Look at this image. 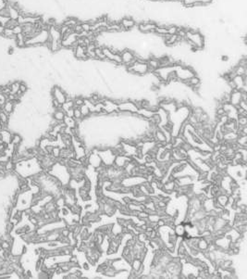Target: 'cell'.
<instances>
[{
  "mask_svg": "<svg viewBox=\"0 0 247 279\" xmlns=\"http://www.w3.org/2000/svg\"><path fill=\"white\" fill-rule=\"evenodd\" d=\"M3 108H4L5 112H6L7 115H10V114L13 111V109L15 108V105H14V103L12 102V101L7 100L6 102H5V104H4Z\"/></svg>",
  "mask_w": 247,
  "mask_h": 279,
  "instance_id": "cell-12",
  "label": "cell"
},
{
  "mask_svg": "<svg viewBox=\"0 0 247 279\" xmlns=\"http://www.w3.org/2000/svg\"><path fill=\"white\" fill-rule=\"evenodd\" d=\"M179 27L175 24L168 25V35H177Z\"/></svg>",
  "mask_w": 247,
  "mask_h": 279,
  "instance_id": "cell-18",
  "label": "cell"
},
{
  "mask_svg": "<svg viewBox=\"0 0 247 279\" xmlns=\"http://www.w3.org/2000/svg\"><path fill=\"white\" fill-rule=\"evenodd\" d=\"M195 4L194 7H199V6H207V5H209L213 2V0H195Z\"/></svg>",
  "mask_w": 247,
  "mask_h": 279,
  "instance_id": "cell-21",
  "label": "cell"
},
{
  "mask_svg": "<svg viewBox=\"0 0 247 279\" xmlns=\"http://www.w3.org/2000/svg\"><path fill=\"white\" fill-rule=\"evenodd\" d=\"M178 39H179V37L177 35H166L163 38V42H164L165 46H170L176 45L177 42H178Z\"/></svg>",
  "mask_w": 247,
  "mask_h": 279,
  "instance_id": "cell-7",
  "label": "cell"
},
{
  "mask_svg": "<svg viewBox=\"0 0 247 279\" xmlns=\"http://www.w3.org/2000/svg\"><path fill=\"white\" fill-rule=\"evenodd\" d=\"M121 57L122 65L125 66L126 68H127V67H129L130 65H132L136 61L134 51H132V50H131L129 48L123 49L122 51L121 52Z\"/></svg>",
  "mask_w": 247,
  "mask_h": 279,
  "instance_id": "cell-3",
  "label": "cell"
},
{
  "mask_svg": "<svg viewBox=\"0 0 247 279\" xmlns=\"http://www.w3.org/2000/svg\"><path fill=\"white\" fill-rule=\"evenodd\" d=\"M19 90H20L21 92H22L23 94H25V93H26L27 90H28V87H27V86H26V83H20V88H19Z\"/></svg>",
  "mask_w": 247,
  "mask_h": 279,
  "instance_id": "cell-28",
  "label": "cell"
},
{
  "mask_svg": "<svg viewBox=\"0 0 247 279\" xmlns=\"http://www.w3.org/2000/svg\"><path fill=\"white\" fill-rule=\"evenodd\" d=\"M14 52H15V49H14L13 47H10V48L7 49V54H8V55H12Z\"/></svg>",
  "mask_w": 247,
  "mask_h": 279,
  "instance_id": "cell-29",
  "label": "cell"
},
{
  "mask_svg": "<svg viewBox=\"0 0 247 279\" xmlns=\"http://www.w3.org/2000/svg\"><path fill=\"white\" fill-rule=\"evenodd\" d=\"M65 116H66L65 111H63L62 107H61L57 109H55V111L53 113V119H55L58 123H63V121L65 119Z\"/></svg>",
  "mask_w": 247,
  "mask_h": 279,
  "instance_id": "cell-8",
  "label": "cell"
},
{
  "mask_svg": "<svg viewBox=\"0 0 247 279\" xmlns=\"http://www.w3.org/2000/svg\"><path fill=\"white\" fill-rule=\"evenodd\" d=\"M73 56L76 60L79 61H83V60H87V56H86V46H82V45H78L73 50Z\"/></svg>",
  "mask_w": 247,
  "mask_h": 279,
  "instance_id": "cell-6",
  "label": "cell"
},
{
  "mask_svg": "<svg viewBox=\"0 0 247 279\" xmlns=\"http://www.w3.org/2000/svg\"><path fill=\"white\" fill-rule=\"evenodd\" d=\"M157 23L155 21H142L138 24V31L140 32H143V33H153L155 32V29L157 27Z\"/></svg>",
  "mask_w": 247,
  "mask_h": 279,
  "instance_id": "cell-4",
  "label": "cell"
},
{
  "mask_svg": "<svg viewBox=\"0 0 247 279\" xmlns=\"http://www.w3.org/2000/svg\"><path fill=\"white\" fill-rule=\"evenodd\" d=\"M155 33L159 36H165L168 35V25H157Z\"/></svg>",
  "mask_w": 247,
  "mask_h": 279,
  "instance_id": "cell-10",
  "label": "cell"
},
{
  "mask_svg": "<svg viewBox=\"0 0 247 279\" xmlns=\"http://www.w3.org/2000/svg\"><path fill=\"white\" fill-rule=\"evenodd\" d=\"M175 73H176L178 81L182 82L183 83H185L186 81L189 80L193 76L196 75V72H195V71L192 67L184 66V65H178V64H175Z\"/></svg>",
  "mask_w": 247,
  "mask_h": 279,
  "instance_id": "cell-2",
  "label": "cell"
},
{
  "mask_svg": "<svg viewBox=\"0 0 247 279\" xmlns=\"http://www.w3.org/2000/svg\"><path fill=\"white\" fill-rule=\"evenodd\" d=\"M182 3L186 7H193L196 4L195 0H182Z\"/></svg>",
  "mask_w": 247,
  "mask_h": 279,
  "instance_id": "cell-20",
  "label": "cell"
},
{
  "mask_svg": "<svg viewBox=\"0 0 247 279\" xmlns=\"http://www.w3.org/2000/svg\"><path fill=\"white\" fill-rule=\"evenodd\" d=\"M228 198H229V196H227L226 194H220V195H218V197H217V201H218V203L222 207V208H224V207H226L229 203H228Z\"/></svg>",
  "mask_w": 247,
  "mask_h": 279,
  "instance_id": "cell-11",
  "label": "cell"
},
{
  "mask_svg": "<svg viewBox=\"0 0 247 279\" xmlns=\"http://www.w3.org/2000/svg\"><path fill=\"white\" fill-rule=\"evenodd\" d=\"M238 119V125H241V126H246L247 124V118L246 117H243V116H239L237 118Z\"/></svg>",
  "mask_w": 247,
  "mask_h": 279,
  "instance_id": "cell-24",
  "label": "cell"
},
{
  "mask_svg": "<svg viewBox=\"0 0 247 279\" xmlns=\"http://www.w3.org/2000/svg\"><path fill=\"white\" fill-rule=\"evenodd\" d=\"M89 158V163L93 165L95 168L100 166L102 164V160L99 156V154H91V156H88Z\"/></svg>",
  "mask_w": 247,
  "mask_h": 279,
  "instance_id": "cell-9",
  "label": "cell"
},
{
  "mask_svg": "<svg viewBox=\"0 0 247 279\" xmlns=\"http://www.w3.org/2000/svg\"><path fill=\"white\" fill-rule=\"evenodd\" d=\"M233 72H235L236 75H239V76H243V75H246L247 74V69L246 67L244 66H241V65H237L236 67L232 69Z\"/></svg>",
  "mask_w": 247,
  "mask_h": 279,
  "instance_id": "cell-13",
  "label": "cell"
},
{
  "mask_svg": "<svg viewBox=\"0 0 247 279\" xmlns=\"http://www.w3.org/2000/svg\"><path fill=\"white\" fill-rule=\"evenodd\" d=\"M83 268H84L85 270H88V269H89V265H88V264H83Z\"/></svg>",
  "mask_w": 247,
  "mask_h": 279,
  "instance_id": "cell-30",
  "label": "cell"
},
{
  "mask_svg": "<svg viewBox=\"0 0 247 279\" xmlns=\"http://www.w3.org/2000/svg\"><path fill=\"white\" fill-rule=\"evenodd\" d=\"M7 117H8V115L4 111H1L0 112V121H1L3 123H7Z\"/></svg>",
  "mask_w": 247,
  "mask_h": 279,
  "instance_id": "cell-25",
  "label": "cell"
},
{
  "mask_svg": "<svg viewBox=\"0 0 247 279\" xmlns=\"http://www.w3.org/2000/svg\"><path fill=\"white\" fill-rule=\"evenodd\" d=\"M79 108H80V111H81V113H82V118H87V117L90 116L91 111H90V108H89V107H88L87 105L82 104V105L80 106Z\"/></svg>",
  "mask_w": 247,
  "mask_h": 279,
  "instance_id": "cell-15",
  "label": "cell"
},
{
  "mask_svg": "<svg viewBox=\"0 0 247 279\" xmlns=\"http://www.w3.org/2000/svg\"><path fill=\"white\" fill-rule=\"evenodd\" d=\"M51 154H52L55 158H58V157H59V154H60V148H53L52 152H51Z\"/></svg>",
  "mask_w": 247,
  "mask_h": 279,
  "instance_id": "cell-27",
  "label": "cell"
},
{
  "mask_svg": "<svg viewBox=\"0 0 247 279\" xmlns=\"http://www.w3.org/2000/svg\"><path fill=\"white\" fill-rule=\"evenodd\" d=\"M136 240L139 241V242H142V243H144L146 240H147V236L146 235V233L143 232V233H139L137 238H136Z\"/></svg>",
  "mask_w": 247,
  "mask_h": 279,
  "instance_id": "cell-23",
  "label": "cell"
},
{
  "mask_svg": "<svg viewBox=\"0 0 247 279\" xmlns=\"http://www.w3.org/2000/svg\"><path fill=\"white\" fill-rule=\"evenodd\" d=\"M131 265H132V270H135V271H137V270L143 265V261H141L140 259L134 258V259L132 260V261Z\"/></svg>",
  "mask_w": 247,
  "mask_h": 279,
  "instance_id": "cell-17",
  "label": "cell"
},
{
  "mask_svg": "<svg viewBox=\"0 0 247 279\" xmlns=\"http://www.w3.org/2000/svg\"><path fill=\"white\" fill-rule=\"evenodd\" d=\"M127 72L131 73L132 75L143 76L149 73V68L146 61L136 60L132 65L126 68Z\"/></svg>",
  "mask_w": 247,
  "mask_h": 279,
  "instance_id": "cell-1",
  "label": "cell"
},
{
  "mask_svg": "<svg viewBox=\"0 0 247 279\" xmlns=\"http://www.w3.org/2000/svg\"><path fill=\"white\" fill-rule=\"evenodd\" d=\"M13 32L15 35H19V33H22V28H21V24H18L16 25V26L12 29Z\"/></svg>",
  "mask_w": 247,
  "mask_h": 279,
  "instance_id": "cell-26",
  "label": "cell"
},
{
  "mask_svg": "<svg viewBox=\"0 0 247 279\" xmlns=\"http://www.w3.org/2000/svg\"><path fill=\"white\" fill-rule=\"evenodd\" d=\"M20 83L19 82H15V83H12L11 86H10V90H11V93L12 94H16L17 92L19 91V88H20Z\"/></svg>",
  "mask_w": 247,
  "mask_h": 279,
  "instance_id": "cell-22",
  "label": "cell"
},
{
  "mask_svg": "<svg viewBox=\"0 0 247 279\" xmlns=\"http://www.w3.org/2000/svg\"><path fill=\"white\" fill-rule=\"evenodd\" d=\"M174 232L175 234L178 235V236H182L183 234L186 232V229L184 227V224H178L177 226L174 227Z\"/></svg>",
  "mask_w": 247,
  "mask_h": 279,
  "instance_id": "cell-16",
  "label": "cell"
},
{
  "mask_svg": "<svg viewBox=\"0 0 247 279\" xmlns=\"http://www.w3.org/2000/svg\"><path fill=\"white\" fill-rule=\"evenodd\" d=\"M11 141H12V143L14 144L15 146H19L20 144L21 143L22 139H21V137L20 136L19 134H13L12 137H11Z\"/></svg>",
  "mask_w": 247,
  "mask_h": 279,
  "instance_id": "cell-19",
  "label": "cell"
},
{
  "mask_svg": "<svg viewBox=\"0 0 247 279\" xmlns=\"http://www.w3.org/2000/svg\"><path fill=\"white\" fill-rule=\"evenodd\" d=\"M120 25L122 31H131L135 27L136 21L132 17H123L120 21Z\"/></svg>",
  "mask_w": 247,
  "mask_h": 279,
  "instance_id": "cell-5",
  "label": "cell"
},
{
  "mask_svg": "<svg viewBox=\"0 0 247 279\" xmlns=\"http://www.w3.org/2000/svg\"><path fill=\"white\" fill-rule=\"evenodd\" d=\"M197 248L199 249V251H205L208 248V244L207 242V240L204 238H199L198 243H197Z\"/></svg>",
  "mask_w": 247,
  "mask_h": 279,
  "instance_id": "cell-14",
  "label": "cell"
}]
</instances>
